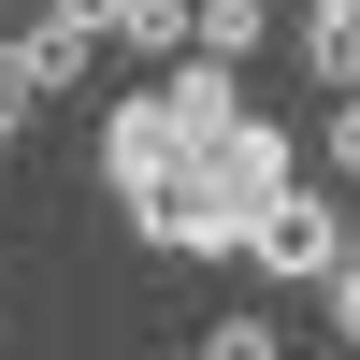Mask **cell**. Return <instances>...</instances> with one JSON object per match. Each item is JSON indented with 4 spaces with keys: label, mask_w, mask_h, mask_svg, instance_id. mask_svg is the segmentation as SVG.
I'll return each instance as SVG.
<instances>
[{
    "label": "cell",
    "mask_w": 360,
    "mask_h": 360,
    "mask_svg": "<svg viewBox=\"0 0 360 360\" xmlns=\"http://www.w3.org/2000/svg\"><path fill=\"white\" fill-rule=\"evenodd\" d=\"M173 159H188V130H173V101H159V86H130V101L101 115V188H115V202H144V188H159Z\"/></svg>",
    "instance_id": "cell-2"
},
{
    "label": "cell",
    "mask_w": 360,
    "mask_h": 360,
    "mask_svg": "<svg viewBox=\"0 0 360 360\" xmlns=\"http://www.w3.org/2000/svg\"><path fill=\"white\" fill-rule=\"evenodd\" d=\"M332 188H360V86L332 101Z\"/></svg>",
    "instance_id": "cell-7"
},
{
    "label": "cell",
    "mask_w": 360,
    "mask_h": 360,
    "mask_svg": "<svg viewBox=\"0 0 360 360\" xmlns=\"http://www.w3.org/2000/svg\"><path fill=\"white\" fill-rule=\"evenodd\" d=\"M101 44H130V58H159V72H173V58H188V0H115Z\"/></svg>",
    "instance_id": "cell-4"
},
{
    "label": "cell",
    "mask_w": 360,
    "mask_h": 360,
    "mask_svg": "<svg viewBox=\"0 0 360 360\" xmlns=\"http://www.w3.org/2000/svg\"><path fill=\"white\" fill-rule=\"evenodd\" d=\"M188 360H288V332H274V317H202Z\"/></svg>",
    "instance_id": "cell-5"
},
{
    "label": "cell",
    "mask_w": 360,
    "mask_h": 360,
    "mask_svg": "<svg viewBox=\"0 0 360 360\" xmlns=\"http://www.w3.org/2000/svg\"><path fill=\"white\" fill-rule=\"evenodd\" d=\"M86 58H101V44H86L72 15H44V0H29V29H15V72L44 86V101H58V86H86Z\"/></svg>",
    "instance_id": "cell-3"
},
{
    "label": "cell",
    "mask_w": 360,
    "mask_h": 360,
    "mask_svg": "<svg viewBox=\"0 0 360 360\" xmlns=\"http://www.w3.org/2000/svg\"><path fill=\"white\" fill-rule=\"evenodd\" d=\"M317 303H332V332L360 346V231H346V259H332V274H317Z\"/></svg>",
    "instance_id": "cell-6"
},
{
    "label": "cell",
    "mask_w": 360,
    "mask_h": 360,
    "mask_svg": "<svg viewBox=\"0 0 360 360\" xmlns=\"http://www.w3.org/2000/svg\"><path fill=\"white\" fill-rule=\"evenodd\" d=\"M332 259H346V188H317V173H303V188H274V202H259V231H245V274L317 288Z\"/></svg>",
    "instance_id": "cell-1"
},
{
    "label": "cell",
    "mask_w": 360,
    "mask_h": 360,
    "mask_svg": "<svg viewBox=\"0 0 360 360\" xmlns=\"http://www.w3.org/2000/svg\"><path fill=\"white\" fill-rule=\"evenodd\" d=\"M29 101H44V86H29V72H15V44H0V144L29 130Z\"/></svg>",
    "instance_id": "cell-8"
}]
</instances>
